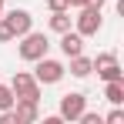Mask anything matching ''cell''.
Here are the masks:
<instances>
[{
  "label": "cell",
  "instance_id": "6da1fadb",
  "mask_svg": "<svg viewBox=\"0 0 124 124\" xmlns=\"http://www.w3.org/2000/svg\"><path fill=\"white\" fill-rule=\"evenodd\" d=\"M47 47H50V40H47V34H34V30H27L20 37V44H17V54H20V61H40V57H47Z\"/></svg>",
  "mask_w": 124,
  "mask_h": 124
},
{
  "label": "cell",
  "instance_id": "7a4b0ae2",
  "mask_svg": "<svg viewBox=\"0 0 124 124\" xmlns=\"http://www.w3.org/2000/svg\"><path fill=\"white\" fill-rule=\"evenodd\" d=\"M37 64V67H34V81L40 84H61L64 81V74H67V70H64V64L61 61H50V57H40V61H34Z\"/></svg>",
  "mask_w": 124,
  "mask_h": 124
},
{
  "label": "cell",
  "instance_id": "3957f363",
  "mask_svg": "<svg viewBox=\"0 0 124 124\" xmlns=\"http://www.w3.org/2000/svg\"><path fill=\"white\" fill-rule=\"evenodd\" d=\"M74 23H77V34H81V37H94V34L104 27L101 7H81L77 17H74Z\"/></svg>",
  "mask_w": 124,
  "mask_h": 124
},
{
  "label": "cell",
  "instance_id": "277c9868",
  "mask_svg": "<svg viewBox=\"0 0 124 124\" xmlns=\"http://www.w3.org/2000/svg\"><path fill=\"white\" fill-rule=\"evenodd\" d=\"M10 91H14V97H30V101H40V84L34 81V74H27V70H17V74H14Z\"/></svg>",
  "mask_w": 124,
  "mask_h": 124
},
{
  "label": "cell",
  "instance_id": "5b68a950",
  "mask_svg": "<svg viewBox=\"0 0 124 124\" xmlns=\"http://www.w3.org/2000/svg\"><path fill=\"white\" fill-rule=\"evenodd\" d=\"M84 107H87V97H84L81 91H70V94H64L61 97V121H77L84 114Z\"/></svg>",
  "mask_w": 124,
  "mask_h": 124
},
{
  "label": "cell",
  "instance_id": "8992f818",
  "mask_svg": "<svg viewBox=\"0 0 124 124\" xmlns=\"http://www.w3.org/2000/svg\"><path fill=\"white\" fill-rule=\"evenodd\" d=\"M3 20H7V27L14 30V37H23L27 30H34V17H30V10H7Z\"/></svg>",
  "mask_w": 124,
  "mask_h": 124
},
{
  "label": "cell",
  "instance_id": "52a82bcc",
  "mask_svg": "<svg viewBox=\"0 0 124 124\" xmlns=\"http://www.w3.org/2000/svg\"><path fill=\"white\" fill-rule=\"evenodd\" d=\"M37 104H40V101H30V97H17V101H14V111H17L20 124H30V121H37V117H40Z\"/></svg>",
  "mask_w": 124,
  "mask_h": 124
},
{
  "label": "cell",
  "instance_id": "ba28073f",
  "mask_svg": "<svg viewBox=\"0 0 124 124\" xmlns=\"http://www.w3.org/2000/svg\"><path fill=\"white\" fill-rule=\"evenodd\" d=\"M61 50H64V57H77V54H84V37L74 30H64L61 34Z\"/></svg>",
  "mask_w": 124,
  "mask_h": 124
},
{
  "label": "cell",
  "instance_id": "9c48e42d",
  "mask_svg": "<svg viewBox=\"0 0 124 124\" xmlns=\"http://www.w3.org/2000/svg\"><path fill=\"white\" fill-rule=\"evenodd\" d=\"M67 61H70V74L74 77H91V70H94V61L91 57L77 54V57H67Z\"/></svg>",
  "mask_w": 124,
  "mask_h": 124
},
{
  "label": "cell",
  "instance_id": "30bf717a",
  "mask_svg": "<svg viewBox=\"0 0 124 124\" xmlns=\"http://www.w3.org/2000/svg\"><path fill=\"white\" fill-rule=\"evenodd\" d=\"M50 30H54V34L70 30V14H67V10H50Z\"/></svg>",
  "mask_w": 124,
  "mask_h": 124
},
{
  "label": "cell",
  "instance_id": "8fae6325",
  "mask_svg": "<svg viewBox=\"0 0 124 124\" xmlns=\"http://www.w3.org/2000/svg\"><path fill=\"white\" fill-rule=\"evenodd\" d=\"M104 97H107L111 104H124V81H107Z\"/></svg>",
  "mask_w": 124,
  "mask_h": 124
},
{
  "label": "cell",
  "instance_id": "7c38bea8",
  "mask_svg": "<svg viewBox=\"0 0 124 124\" xmlns=\"http://www.w3.org/2000/svg\"><path fill=\"white\" fill-rule=\"evenodd\" d=\"M97 77H104V81H124V70H121L117 61H111V64H104V67H97Z\"/></svg>",
  "mask_w": 124,
  "mask_h": 124
},
{
  "label": "cell",
  "instance_id": "4fadbf2b",
  "mask_svg": "<svg viewBox=\"0 0 124 124\" xmlns=\"http://www.w3.org/2000/svg\"><path fill=\"white\" fill-rule=\"evenodd\" d=\"M14 101H17V97H14V91H10L7 84H0V111H7V107H14Z\"/></svg>",
  "mask_w": 124,
  "mask_h": 124
},
{
  "label": "cell",
  "instance_id": "5bb4252c",
  "mask_svg": "<svg viewBox=\"0 0 124 124\" xmlns=\"http://www.w3.org/2000/svg\"><path fill=\"white\" fill-rule=\"evenodd\" d=\"M104 124H124V111H121V104H114V111L104 117Z\"/></svg>",
  "mask_w": 124,
  "mask_h": 124
},
{
  "label": "cell",
  "instance_id": "9a60e30c",
  "mask_svg": "<svg viewBox=\"0 0 124 124\" xmlns=\"http://www.w3.org/2000/svg\"><path fill=\"white\" fill-rule=\"evenodd\" d=\"M10 40H17V37H14V30L7 27V20L0 17V44H10Z\"/></svg>",
  "mask_w": 124,
  "mask_h": 124
},
{
  "label": "cell",
  "instance_id": "2e32d148",
  "mask_svg": "<svg viewBox=\"0 0 124 124\" xmlns=\"http://www.w3.org/2000/svg\"><path fill=\"white\" fill-rule=\"evenodd\" d=\"M77 121H84V124H104V117H101V114H94V111H87V107H84V114L77 117Z\"/></svg>",
  "mask_w": 124,
  "mask_h": 124
},
{
  "label": "cell",
  "instance_id": "e0dca14e",
  "mask_svg": "<svg viewBox=\"0 0 124 124\" xmlns=\"http://www.w3.org/2000/svg\"><path fill=\"white\" fill-rule=\"evenodd\" d=\"M47 7H50V10H70L67 0H47Z\"/></svg>",
  "mask_w": 124,
  "mask_h": 124
},
{
  "label": "cell",
  "instance_id": "ac0fdd59",
  "mask_svg": "<svg viewBox=\"0 0 124 124\" xmlns=\"http://www.w3.org/2000/svg\"><path fill=\"white\" fill-rule=\"evenodd\" d=\"M67 3H70L74 10H81V7H87V0H67Z\"/></svg>",
  "mask_w": 124,
  "mask_h": 124
},
{
  "label": "cell",
  "instance_id": "d6986e66",
  "mask_svg": "<svg viewBox=\"0 0 124 124\" xmlns=\"http://www.w3.org/2000/svg\"><path fill=\"white\" fill-rule=\"evenodd\" d=\"M87 7H104V0H87Z\"/></svg>",
  "mask_w": 124,
  "mask_h": 124
},
{
  "label": "cell",
  "instance_id": "ffe728a7",
  "mask_svg": "<svg viewBox=\"0 0 124 124\" xmlns=\"http://www.w3.org/2000/svg\"><path fill=\"white\" fill-rule=\"evenodd\" d=\"M0 17H3V7H0Z\"/></svg>",
  "mask_w": 124,
  "mask_h": 124
},
{
  "label": "cell",
  "instance_id": "44dd1931",
  "mask_svg": "<svg viewBox=\"0 0 124 124\" xmlns=\"http://www.w3.org/2000/svg\"><path fill=\"white\" fill-rule=\"evenodd\" d=\"M0 7H3V0H0Z\"/></svg>",
  "mask_w": 124,
  "mask_h": 124
}]
</instances>
